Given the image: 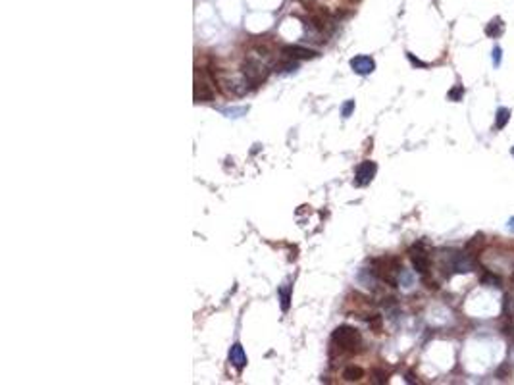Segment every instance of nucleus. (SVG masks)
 Returning a JSON list of instances; mask_svg holds the SVG:
<instances>
[{
  "mask_svg": "<svg viewBox=\"0 0 514 385\" xmlns=\"http://www.w3.org/2000/svg\"><path fill=\"white\" fill-rule=\"evenodd\" d=\"M333 343L335 346H339L341 351H347V353H357L362 345V335H360L359 329L350 326H339L335 331H333Z\"/></svg>",
  "mask_w": 514,
  "mask_h": 385,
  "instance_id": "f257e3e1",
  "label": "nucleus"
},
{
  "mask_svg": "<svg viewBox=\"0 0 514 385\" xmlns=\"http://www.w3.org/2000/svg\"><path fill=\"white\" fill-rule=\"evenodd\" d=\"M241 69H243V77H245L251 85H260V83H264V81L268 79V75H270L268 66H266L264 62H260L258 58H247V60L243 62Z\"/></svg>",
  "mask_w": 514,
  "mask_h": 385,
  "instance_id": "f03ea898",
  "label": "nucleus"
},
{
  "mask_svg": "<svg viewBox=\"0 0 514 385\" xmlns=\"http://www.w3.org/2000/svg\"><path fill=\"white\" fill-rule=\"evenodd\" d=\"M212 77H214V81L220 83L223 93H227V95H231V96H245L247 95V91H249V85H251L245 77L222 75V73H216V71H212Z\"/></svg>",
  "mask_w": 514,
  "mask_h": 385,
  "instance_id": "7ed1b4c3",
  "label": "nucleus"
},
{
  "mask_svg": "<svg viewBox=\"0 0 514 385\" xmlns=\"http://www.w3.org/2000/svg\"><path fill=\"white\" fill-rule=\"evenodd\" d=\"M401 264L397 258H379L374 260V272L379 279L387 281L391 285H397V274L401 272Z\"/></svg>",
  "mask_w": 514,
  "mask_h": 385,
  "instance_id": "20e7f679",
  "label": "nucleus"
},
{
  "mask_svg": "<svg viewBox=\"0 0 514 385\" xmlns=\"http://www.w3.org/2000/svg\"><path fill=\"white\" fill-rule=\"evenodd\" d=\"M376 172H378V164L372 162V160H364V162L357 168V172H354V183H357L359 187L368 185V183L376 177Z\"/></svg>",
  "mask_w": 514,
  "mask_h": 385,
  "instance_id": "39448f33",
  "label": "nucleus"
},
{
  "mask_svg": "<svg viewBox=\"0 0 514 385\" xmlns=\"http://www.w3.org/2000/svg\"><path fill=\"white\" fill-rule=\"evenodd\" d=\"M410 260H412V266H414V270H416L418 274L427 276V272H429V268H431V260H429L426 250L412 249L410 250Z\"/></svg>",
  "mask_w": 514,
  "mask_h": 385,
  "instance_id": "423d86ee",
  "label": "nucleus"
},
{
  "mask_svg": "<svg viewBox=\"0 0 514 385\" xmlns=\"http://www.w3.org/2000/svg\"><path fill=\"white\" fill-rule=\"evenodd\" d=\"M194 100L196 102H210V100H214V89L204 77H201V79L196 77V81H194Z\"/></svg>",
  "mask_w": 514,
  "mask_h": 385,
  "instance_id": "0eeeda50",
  "label": "nucleus"
},
{
  "mask_svg": "<svg viewBox=\"0 0 514 385\" xmlns=\"http://www.w3.org/2000/svg\"><path fill=\"white\" fill-rule=\"evenodd\" d=\"M282 52L287 58L291 60H312V58L318 56V52H314L310 48L299 47V45H289V47H283Z\"/></svg>",
  "mask_w": 514,
  "mask_h": 385,
  "instance_id": "6e6552de",
  "label": "nucleus"
},
{
  "mask_svg": "<svg viewBox=\"0 0 514 385\" xmlns=\"http://www.w3.org/2000/svg\"><path fill=\"white\" fill-rule=\"evenodd\" d=\"M350 67L359 75H368V73H372L376 69V62L370 56H354L350 60Z\"/></svg>",
  "mask_w": 514,
  "mask_h": 385,
  "instance_id": "1a4fd4ad",
  "label": "nucleus"
},
{
  "mask_svg": "<svg viewBox=\"0 0 514 385\" xmlns=\"http://www.w3.org/2000/svg\"><path fill=\"white\" fill-rule=\"evenodd\" d=\"M229 362L231 366H235L237 370H243L245 366H247V355H245V351H243V346L239 343H235L231 346V351H229Z\"/></svg>",
  "mask_w": 514,
  "mask_h": 385,
  "instance_id": "9d476101",
  "label": "nucleus"
},
{
  "mask_svg": "<svg viewBox=\"0 0 514 385\" xmlns=\"http://www.w3.org/2000/svg\"><path fill=\"white\" fill-rule=\"evenodd\" d=\"M503 33H504V23L501 18H493L487 23V27H485V35L491 38H499Z\"/></svg>",
  "mask_w": 514,
  "mask_h": 385,
  "instance_id": "9b49d317",
  "label": "nucleus"
},
{
  "mask_svg": "<svg viewBox=\"0 0 514 385\" xmlns=\"http://www.w3.org/2000/svg\"><path fill=\"white\" fill-rule=\"evenodd\" d=\"M484 233H476L472 239L466 243V247H464V252L466 254H470V256H476L478 252H480V249L484 247Z\"/></svg>",
  "mask_w": 514,
  "mask_h": 385,
  "instance_id": "f8f14e48",
  "label": "nucleus"
},
{
  "mask_svg": "<svg viewBox=\"0 0 514 385\" xmlns=\"http://www.w3.org/2000/svg\"><path fill=\"white\" fill-rule=\"evenodd\" d=\"M508 120H510L508 108H499L497 114H495V129H504L506 124H508Z\"/></svg>",
  "mask_w": 514,
  "mask_h": 385,
  "instance_id": "ddd939ff",
  "label": "nucleus"
},
{
  "mask_svg": "<svg viewBox=\"0 0 514 385\" xmlns=\"http://www.w3.org/2000/svg\"><path fill=\"white\" fill-rule=\"evenodd\" d=\"M480 281L484 285H489V287H501V278L493 272H489V270H484V274L480 276Z\"/></svg>",
  "mask_w": 514,
  "mask_h": 385,
  "instance_id": "4468645a",
  "label": "nucleus"
},
{
  "mask_svg": "<svg viewBox=\"0 0 514 385\" xmlns=\"http://www.w3.org/2000/svg\"><path fill=\"white\" fill-rule=\"evenodd\" d=\"M343 377H345L347 381H359V379L364 377V370H362L360 366H349V368H345Z\"/></svg>",
  "mask_w": 514,
  "mask_h": 385,
  "instance_id": "2eb2a0df",
  "label": "nucleus"
},
{
  "mask_svg": "<svg viewBox=\"0 0 514 385\" xmlns=\"http://www.w3.org/2000/svg\"><path fill=\"white\" fill-rule=\"evenodd\" d=\"M501 314H503V318H506V320H510V318H512V314H514V298L510 297V295H504V297H503V310H501Z\"/></svg>",
  "mask_w": 514,
  "mask_h": 385,
  "instance_id": "dca6fc26",
  "label": "nucleus"
},
{
  "mask_svg": "<svg viewBox=\"0 0 514 385\" xmlns=\"http://www.w3.org/2000/svg\"><path fill=\"white\" fill-rule=\"evenodd\" d=\"M280 298H282V308L289 310V300H291V287H282L280 291Z\"/></svg>",
  "mask_w": 514,
  "mask_h": 385,
  "instance_id": "f3484780",
  "label": "nucleus"
},
{
  "mask_svg": "<svg viewBox=\"0 0 514 385\" xmlns=\"http://www.w3.org/2000/svg\"><path fill=\"white\" fill-rule=\"evenodd\" d=\"M462 96H464V87L462 85H455L451 91H449V98H451V100H455V102L462 100Z\"/></svg>",
  "mask_w": 514,
  "mask_h": 385,
  "instance_id": "a211bd4d",
  "label": "nucleus"
},
{
  "mask_svg": "<svg viewBox=\"0 0 514 385\" xmlns=\"http://www.w3.org/2000/svg\"><path fill=\"white\" fill-rule=\"evenodd\" d=\"M275 69L282 71V73H289V71H295V69H297V62H283V64H280Z\"/></svg>",
  "mask_w": 514,
  "mask_h": 385,
  "instance_id": "6ab92c4d",
  "label": "nucleus"
},
{
  "mask_svg": "<svg viewBox=\"0 0 514 385\" xmlns=\"http://www.w3.org/2000/svg\"><path fill=\"white\" fill-rule=\"evenodd\" d=\"M352 110H354V100H347V102L343 104V110H341V112H343V118H349Z\"/></svg>",
  "mask_w": 514,
  "mask_h": 385,
  "instance_id": "aec40b11",
  "label": "nucleus"
},
{
  "mask_svg": "<svg viewBox=\"0 0 514 385\" xmlns=\"http://www.w3.org/2000/svg\"><path fill=\"white\" fill-rule=\"evenodd\" d=\"M501 58H503V50H501L499 47H495L493 48V66L495 67L501 66Z\"/></svg>",
  "mask_w": 514,
  "mask_h": 385,
  "instance_id": "412c9836",
  "label": "nucleus"
},
{
  "mask_svg": "<svg viewBox=\"0 0 514 385\" xmlns=\"http://www.w3.org/2000/svg\"><path fill=\"white\" fill-rule=\"evenodd\" d=\"M495 375L499 377V379H506V375H508V364H503L497 372H495Z\"/></svg>",
  "mask_w": 514,
  "mask_h": 385,
  "instance_id": "4be33fe9",
  "label": "nucleus"
},
{
  "mask_svg": "<svg viewBox=\"0 0 514 385\" xmlns=\"http://www.w3.org/2000/svg\"><path fill=\"white\" fill-rule=\"evenodd\" d=\"M374 375H376V381H378V383H385V381H387V374L381 372V370H374Z\"/></svg>",
  "mask_w": 514,
  "mask_h": 385,
  "instance_id": "5701e85b",
  "label": "nucleus"
},
{
  "mask_svg": "<svg viewBox=\"0 0 514 385\" xmlns=\"http://www.w3.org/2000/svg\"><path fill=\"white\" fill-rule=\"evenodd\" d=\"M407 56H408V60H410V62L414 64V66H418V67H427L426 62H422V60H418V58H414V54H410V52H408Z\"/></svg>",
  "mask_w": 514,
  "mask_h": 385,
  "instance_id": "b1692460",
  "label": "nucleus"
},
{
  "mask_svg": "<svg viewBox=\"0 0 514 385\" xmlns=\"http://www.w3.org/2000/svg\"><path fill=\"white\" fill-rule=\"evenodd\" d=\"M508 227H510V229L514 231V216H512V218H510V221H508Z\"/></svg>",
  "mask_w": 514,
  "mask_h": 385,
  "instance_id": "393cba45",
  "label": "nucleus"
},
{
  "mask_svg": "<svg viewBox=\"0 0 514 385\" xmlns=\"http://www.w3.org/2000/svg\"><path fill=\"white\" fill-rule=\"evenodd\" d=\"M510 154H512V156H514V146H512V148H510Z\"/></svg>",
  "mask_w": 514,
  "mask_h": 385,
  "instance_id": "a878e982",
  "label": "nucleus"
},
{
  "mask_svg": "<svg viewBox=\"0 0 514 385\" xmlns=\"http://www.w3.org/2000/svg\"><path fill=\"white\" fill-rule=\"evenodd\" d=\"M512 283H514V274H512Z\"/></svg>",
  "mask_w": 514,
  "mask_h": 385,
  "instance_id": "bb28decb",
  "label": "nucleus"
}]
</instances>
